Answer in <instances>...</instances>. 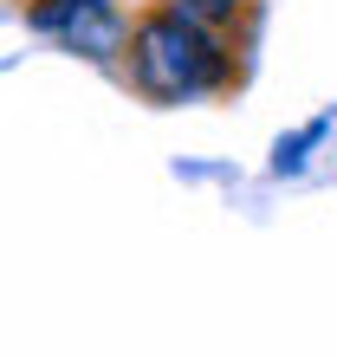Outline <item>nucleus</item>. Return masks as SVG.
<instances>
[{
    "instance_id": "obj_1",
    "label": "nucleus",
    "mask_w": 337,
    "mask_h": 356,
    "mask_svg": "<svg viewBox=\"0 0 337 356\" xmlns=\"http://www.w3.org/2000/svg\"><path fill=\"white\" fill-rule=\"evenodd\" d=\"M123 78L150 104H201L240 85V52L227 33L201 26L195 13L150 0L123 33Z\"/></svg>"
},
{
    "instance_id": "obj_4",
    "label": "nucleus",
    "mask_w": 337,
    "mask_h": 356,
    "mask_svg": "<svg viewBox=\"0 0 337 356\" xmlns=\"http://www.w3.org/2000/svg\"><path fill=\"white\" fill-rule=\"evenodd\" d=\"M324 130H331V117L305 123L299 136H279V149H272V175H299L305 169V149H311V143H324Z\"/></svg>"
},
{
    "instance_id": "obj_3",
    "label": "nucleus",
    "mask_w": 337,
    "mask_h": 356,
    "mask_svg": "<svg viewBox=\"0 0 337 356\" xmlns=\"http://www.w3.org/2000/svg\"><path fill=\"white\" fill-rule=\"evenodd\" d=\"M168 7H182V13H195L201 26H214V33H246V19H253V0H168Z\"/></svg>"
},
{
    "instance_id": "obj_2",
    "label": "nucleus",
    "mask_w": 337,
    "mask_h": 356,
    "mask_svg": "<svg viewBox=\"0 0 337 356\" xmlns=\"http://www.w3.org/2000/svg\"><path fill=\"white\" fill-rule=\"evenodd\" d=\"M26 19L46 39H58L65 52L97 58V65L123 58V33H130V19L117 13V0H33Z\"/></svg>"
}]
</instances>
